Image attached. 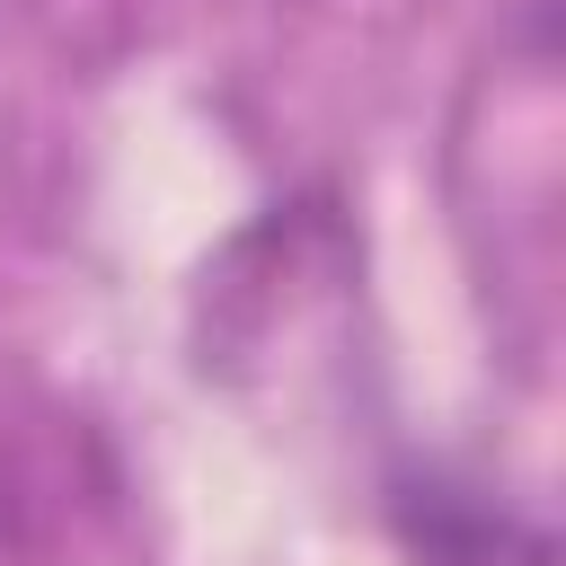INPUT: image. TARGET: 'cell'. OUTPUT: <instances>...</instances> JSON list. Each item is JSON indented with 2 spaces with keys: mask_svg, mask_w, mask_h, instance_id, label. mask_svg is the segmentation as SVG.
I'll return each mask as SVG.
<instances>
[{
  "mask_svg": "<svg viewBox=\"0 0 566 566\" xmlns=\"http://www.w3.org/2000/svg\"><path fill=\"white\" fill-rule=\"evenodd\" d=\"M398 531L424 566H548V531L486 504V495H460L442 478L424 486H398Z\"/></svg>",
  "mask_w": 566,
  "mask_h": 566,
  "instance_id": "obj_1",
  "label": "cell"
}]
</instances>
